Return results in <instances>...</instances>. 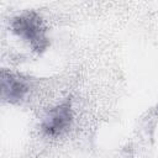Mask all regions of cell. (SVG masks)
Masks as SVG:
<instances>
[{
    "label": "cell",
    "instance_id": "cell-1",
    "mask_svg": "<svg viewBox=\"0 0 158 158\" xmlns=\"http://www.w3.org/2000/svg\"><path fill=\"white\" fill-rule=\"evenodd\" d=\"M11 28L16 36L26 41L36 52H42L48 46L46 25L36 12H26L16 16L11 22Z\"/></svg>",
    "mask_w": 158,
    "mask_h": 158
},
{
    "label": "cell",
    "instance_id": "cell-2",
    "mask_svg": "<svg viewBox=\"0 0 158 158\" xmlns=\"http://www.w3.org/2000/svg\"><path fill=\"white\" fill-rule=\"evenodd\" d=\"M72 118L73 114L70 102H62L47 112L42 122V131L49 137L60 136L69 128Z\"/></svg>",
    "mask_w": 158,
    "mask_h": 158
},
{
    "label": "cell",
    "instance_id": "cell-3",
    "mask_svg": "<svg viewBox=\"0 0 158 158\" xmlns=\"http://www.w3.org/2000/svg\"><path fill=\"white\" fill-rule=\"evenodd\" d=\"M30 91L28 83L12 73H6L5 70L1 73V96L4 100L9 102H19Z\"/></svg>",
    "mask_w": 158,
    "mask_h": 158
}]
</instances>
